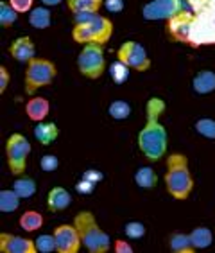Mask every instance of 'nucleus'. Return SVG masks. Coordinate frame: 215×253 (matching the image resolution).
I'll return each mask as SVG.
<instances>
[{"label":"nucleus","mask_w":215,"mask_h":253,"mask_svg":"<svg viewBox=\"0 0 215 253\" xmlns=\"http://www.w3.org/2000/svg\"><path fill=\"white\" fill-rule=\"evenodd\" d=\"M73 15V24H84V22H90L97 16L95 11H75L72 13Z\"/></svg>","instance_id":"obj_35"},{"label":"nucleus","mask_w":215,"mask_h":253,"mask_svg":"<svg viewBox=\"0 0 215 253\" xmlns=\"http://www.w3.org/2000/svg\"><path fill=\"white\" fill-rule=\"evenodd\" d=\"M135 181L142 189H154L158 183V176L154 172V169H151V167H140L137 170V174H135Z\"/></svg>","instance_id":"obj_22"},{"label":"nucleus","mask_w":215,"mask_h":253,"mask_svg":"<svg viewBox=\"0 0 215 253\" xmlns=\"http://www.w3.org/2000/svg\"><path fill=\"white\" fill-rule=\"evenodd\" d=\"M56 65L49 59L43 58H33L27 63L25 70V92L33 95L38 88H43L50 84L56 78Z\"/></svg>","instance_id":"obj_6"},{"label":"nucleus","mask_w":215,"mask_h":253,"mask_svg":"<svg viewBox=\"0 0 215 253\" xmlns=\"http://www.w3.org/2000/svg\"><path fill=\"white\" fill-rule=\"evenodd\" d=\"M67 5L72 13L75 11H95L97 13L104 5V0H67Z\"/></svg>","instance_id":"obj_26"},{"label":"nucleus","mask_w":215,"mask_h":253,"mask_svg":"<svg viewBox=\"0 0 215 253\" xmlns=\"http://www.w3.org/2000/svg\"><path fill=\"white\" fill-rule=\"evenodd\" d=\"M113 34V24L111 20H108L106 16L97 15L90 22L84 24H75L72 29V38L77 43H99L104 45L106 42H109Z\"/></svg>","instance_id":"obj_5"},{"label":"nucleus","mask_w":215,"mask_h":253,"mask_svg":"<svg viewBox=\"0 0 215 253\" xmlns=\"http://www.w3.org/2000/svg\"><path fill=\"white\" fill-rule=\"evenodd\" d=\"M7 84H9V72L5 70V67H0V93L5 92Z\"/></svg>","instance_id":"obj_38"},{"label":"nucleus","mask_w":215,"mask_h":253,"mask_svg":"<svg viewBox=\"0 0 215 253\" xmlns=\"http://www.w3.org/2000/svg\"><path fill=\"white\" fill-rule=\"evenodd\" d=\"M20 226L25 230V232H35L43 226V215L36 212V210H27L25 214H22L20 217Z\"/></svg>","instance_id":"obj_24"},{"label":"nucleus","mask_w":215,"mask_h":253,"mask_svg":"<svg viewBox=\"0 0 215 253\" xmlns=\"http://www.w3.org/2000/svg\"><path fill=\"white\" fill-rule=\"evenodd\" d=\"M185 9L181 0H151L143 5L142 16L145 20H169Z\"/></svg>","instance_id":"obj_10"},{"label":"nucleus","mask_w":215,"mask_h":253,"mask_svg":"<svg viewBox=\"0 0 215 253\" xmlns=\"http://www.w3.org/2000/svg\"><path fill=\"white\" fill-rule=\"evenodd\" d=\"M59 131L58 126L54 122H38V126L35 127V136L36 140L41 144V146H50L56 138H58Z\"/></svg>","instance_id":"obj_18"},{"label":"nucleus","mask_w":215,"mask_h":253,"mask_svg":"<svg viewBox=\"0 0 215 253\" xmlns=\"http://www.w3.org/2000/svg\"><path fill=\"white\" fill-rule=\"evenodd\" d=\"M117 58L138 72H145L151 68V59L147 56V50L137 42H124L117 52Z\"/></svg>","instance_id":"obj_9"},{"label":"nucleus","mask_w":215,"mask_h":253,"mask_svg":"<svg viewBox=\"0 0 215 253\" xmlns=\"http://www.w3.org/2000/svg\"><path fill=\"white\" fill-rule=\"evenodd\" d=\"M54 239H56V252L59 253H77L81 248V237L75 228V224H59L54 230Z\"/></svg>","instance_id":"obj_12"},{"label":"nucleus","mask_w":215,"mask_h":253,"mask_svg":"<svg viewBox=\"0 0 215 253\" xmlns=\"http://www.w3.org/2000/svg\"><path fill=\"white\" fill-rule=\"evenodd\" d=\"M108 72H109L111 79L117 84H122L124 81H127V78H129V67H127L124 61H120V59L113 61V63L109 65V70H108Z\"/></svg>","instance_id":"obj_28"},{"label":"nucleus","mask_w":215,"mask_h":253,"mask_svg":"<svg viewBox=\"0 0 215 253\" xmlns=\"http://www.w3.org/2000/svg\"><path fill=\"white\" fill-rule=\"evenodd\" d=\"M29 24L35 29H47L52 24V13H50L49 5L43 7H35L29 11Z\"/></svg>","instance_id":"obj_19"},{"label":"nucleus","mask_w":215,"mask_h":253,"mask_svg":"<svg viewBox=\"0 0 215 253\" xmlns=\"http://www.w3.org/2000/svg\"><path fill=\"white\" fill-rule=\"evenodd\" d=\"M18 18V11L13 7L11 4L0 2V25L2 27H11Z\"/></svg>","instance_id":"obj_29"},{"label":"nucleus","mask_w":215,"mask_h":253,"mask_svg":"<svg viewBox=\"0 0 215 253\" xmlns=\"http://www.w3.org/2000/svg\"><path fill=\"white\" fill-rule=\"evenodd\" d=\"M41 2H43V5H49V7H52V5L61 4L63 0H41Z\"/></svg>","instance_id":"obj_40"},{"label":"nucleus","mask_w":215,"mask_h":253,"mask_svg":"<svg viewBox=\"0 0 215 253\" xmlns=\"http://www.w3.org/2000/svg\"><path fill=\"white\" fill-rule=\"evenodd\" d=\"M124 232H126V235L129 239H140L145 235V226L142 223H138V221H131V223L126 224Z\"/></svg>","instance_id":"obj_32"},{"label":"nucleus","mask_w":215,"mask_h":253,"mask_svg":"<svg viewBox=\"0 0 215 253\" xmlns=\"http://www.w3.org/2000/svg\"><path fill=\"white\" fill-rule=\"evenodd\" d=\"M0 252L2 253H35L36 243L33 239L18 237L13 234H0Z\"/></svg>","instance_id":"obj_13"},{"label":"nucleus","mask_w":215,"mask_h":253,"mask_svg":"<svg viewBox=\"0 0 215 253\" xmlns=\"http://www.w3.org/2000/svg\"><path fill=\"white\" fill-rule=\"evenodd\" d=\"M115 252L117 253H133V246L126 241H115Z\"/></svg>","instance_id":"obj_39"},{"label":"nucleus","mask_w":215,"mask_h":253,"mask_svg":"<svg viewBox=\"0 0 215 253\" xmlns=\"http://www.w3.org/2000/svg\"><path fill=\"white\" fill-rule=\"evenodd\" d=\"M11 56L20 61V63H29L31 59L36 58V47L35 43L31 42L29 36H20L16 38L9 47Z\"/></svg>","instance_id":"obj_14"},{"label":"nucleus","mask_w":215,"mask_h":253,"mask_svg":"<svg viewBox=\"0 0 215 253\" xmlns=\"http://www.w3.org/2000/svg\"><path fill=\"white\" fill-rule=\"evenodd\" d=\"M192 244L196 250H205L208 246H212L214 243V234H212L210 228H205V226H197V228L192 230L190 234Z\"/></svg>","instance_id":"obj_20"},{"label":"nucleus","mask_w":215,"mask_h":253,"mask_svg":"<svg viewBox=\"0 0 215 253\" xmlns=\"http://www.w3.org/2000/svg\"><path fill=\"white\" fill-rule=\"evenodd\" d=\"M72 203V196L63 187H54L47 196V207L50 212H61V210L69 209Z\"/></svg>","instance_id":"obj_15"},{"label":"nucleus","mask_w":215,"mask_h":253,"mask_svg":"<svg viewBox=\"0 0 215 253\" xmlns=\"http://www.w3.org/2000/svg\"><path fill=\"white\" fill-rule=\"evenodd\" d=\"M73 224L79 232V237L83 241L84 248L92 253H106L111 246V241H109V235L106 232L99 228L97 221H95V215L88 210H83L75 215Z\"/></svg>","instance_id":"obj_4"},{"label":"nucleus","mask_w":215,"mask_h":253,"mask_svg":"<svg viewBox=\"0 0 215 253\" xmlns=\"http://www.w3.org/2000/svg\"><path fill=\"white\" fill-rule=\"evenodd\" d=\"M13 189L16 190V194L22 200H27V198L36 194V181L33 178H29V176H20V178H16L15 183H13Z\"/></svg>","instance_id":"obj_21"},{"label":"nucleus","mask_w":215,"mask_h":253,"mask_svg":"<svg viewBox=\"0 0 215 253\" xmlns=\"http://www.w3.org/2000/svg\"><path fill=\"white\" fill-rule=\"evenodd\" d=\"M104 7L109 13H120L124 9V0H104Z\"/></svg>","instance_id":"obj_37"},{"label":"nucleus","mask_w":215,"mask_h":253,"mask_svg":"<svg viewBox=\"0 0 215 253\" xmlns=\"http://www.w3.org/2000/svg\"><path fill=\"white\" fill-rule=\"evenodd\" d=\"M20 198L16 194V190H0V212L4 214H9V212H15L20 205Z\"/></svg>","instance_id":"obj_23"},{"label":"nucleus","mask_w":215,"mask_h":253,"mask_svg":"<svg viewBox=\"0 0 215 253\" xmlns=\"http://www.w3.org/2000/svg\"><path fill=\"white\" fill-rule=\"evenodd\" d=\"M194 22H192L188 45L203 47L215 45V0H197L192 5Z\"/></svg>","instance_id":"obj_2"},{"label":"nucleus","mask_w":215,"mask_h":253,"mask_svg":"<svg viewBox=\"0 0 215 253\" xmlns=\"http://www.w3.org/2000/svg\"><path fill=\"white\" fill-rule=\"evenodd\" d=\"M108 113L115 121H124V119H127L131 115V106L126 101H113L109 104V108H108Z\"/></svg>","instance_id":"obj_27"},{"label":"nucleus","mask_w":215,"mask_h":253,"mask_svg":"<svg viewBox=\"0 0 215 253\" xmlns=\"http://www.w3.org/2000/svg\"><path fill=\"white\" fill-rule=\"evenodd\" d=\"M29 153H31V142L24 135L15 133V135L9 136V140L5 144V155H7L9 170L15 176H20L25 172Z\"/></svg>","instance_id":"obj_8"},{"label":"nucleus","mask_w":215,"mask_h":253,"mask_svg":"<svg viewBox=\"0 0 215 253\" xmlns=\"http://www.w3.org/2000/svg\"><path fill=\"white\" fill-rule=\"evenodd\" d=\"M9 4L15 7L18 13H29L33 9V0H9Z\"/></svg>","instance_id":"obj_36"},{"label":"nucleus","mask_w":215,"mask_h":253,"mask_svg":"<svg viewBox=\"0 0 215 253\" xmlns=\"http://www.w3.org/2000/svg\"><path fill=\"white\" fill-rule=\"evenodd\" d=\"M79 72L88 79H99L106 70V61H104L103 45L99 43H86L77 58Z\"/></svg>","instance_id":"obj_7"},{"label":"nucleus","mask_w":215,"mask_h":253,"mask_svg":"<svg viewBox=\"0 0 215 253\" xmlns=\"http://www.w3.org/2000/svg\"><path fill=\"white\" fill-rule=\"evenodd\" d=\"M192 88L197 93H212L215 90V74L212 70H201L192 79Z\"/></svg>","instance_id":"obj_17"},{"label":"nucleus","mask_w":215,"mask_h":253,"mask_svg":"<svg viewBox=\"0 0 215 253\" xmlns=\"http://www.w3.org/2000/svg\"><path fill=\"white\" fill-rule=\"evenodd\" d=\"M165 185L174 200L185 201L194 189V178L188 170V158L181 153H174L167 158Z\"/></svg>","instance_id":"obj_3"},{"label":"nucleus","mask_w":215,"mask_h":253,"mask_svg":"<svg viewBox=\"0 0 215 253\" xmlns=\"http://www.w3.org/2000/svg\"><path fill=\"white\" fill-rule=\"evenodd\" d=\"M192 22H194V11H179L178 15L169 18L167 24V33L174 42H181V43H188L192 31Z\"/></svg>","instance_id":"obj_11"},{"label":"nucleus","mask_w":215,"mask_h":253,"mask_svg":"<svg viewBox=\"0 0 215 253\" xmlns=\"http://www.w3.org/2000/svg\"><path fill=\"white\" fill-rule=\"evenodd\" d=\"M196 131L205 138H215V121L214 119H199L196 122Z\"/></svg>","instance_id":"obj_30"},{"label":"nucleus","mask_w":215,"mask_h":253,"mask_svg":"<svg viewBox=\"0 0 215 253\" xmlns=\"http://www.w3.org/2000/svg\"><path fill=\"white\" fill-rule=\"evenodd\" d=\"M169 243H171V250L174 253H192L196 250L192 244L190 235L186 234H172Z\"/></svg>","instance_id":"obj_25"},{"label":"nucleus","mask_w":215,"mask_h":253,"mask_svg":"<svg viewBox=\"0 0 215 253\" xmlns=\"http://www.w3.org/2000/svg\"><path fill=\"white\" fill-rule=\"evenodd\" d=\"M36 250L39 253H50L56 250V239H54V234L49 235V234H43V235H38L36 237Z\"/></svg>","instance_id":"obj_31"},{"label":"nucleus","mask_w":215,"mask_h":253,"mask_svg":"<svg viewBox=\"0 0 215 253\" xmlns=\"http://www.w3.org/2000/svg\"><path fill=\"white\" fill-rule=\"evenodd\" d=\"M165 112V102L160 97H151L145 106V126L138 133V147L149 162L161 160L167 153V129L160 122V115Z\"/></svg>","instance_id":"obj_1"},{"label":"nucleus","mask_w":215,"mask_h":253,"mask_svg":"<svg viewBox=\"0 0 215 253\" xmlns=\"http://www.w3.org/2000/svg\"><path fill=\"white\" fill-rule=\"evenodd\" d=\"M39 167L41 170L45 172H54V170L59 167V160L56 155H43L41 156V160H39Z\"/></svg>","instance_id":"obj_33"},{"label":"nucleus","mask_w":215,"mask_h":253,"mask_svg":"<svg viewBox=\"0 0 215 253\" xmlns=\"http://www.w3.org/2000/svg\"><path fill=\"white\" fill-rule=\"evenodd\" d=\"M95 181H92V180H88V178H81V180L77 181V185H75V189H77V192L79 194H92L93 190H95Z\"/></svg>","instance_id":"obj_34"},{"label":"nucleus","mask_w":215,"mask_h":253,"mask_svg":"<svg viewBox=\"0 0 215 253\" xmlns=\"http://www.w3.org/2000/svg\"><path fill=\"white\" fill-rule=\"evenodd\" d=\"M50 112V104L45 97H33L25 104V113L31 121L41 122Z\"/></svg>","instance_id":"obj_16"}]
</instances>
